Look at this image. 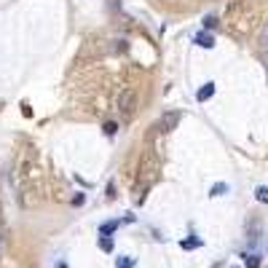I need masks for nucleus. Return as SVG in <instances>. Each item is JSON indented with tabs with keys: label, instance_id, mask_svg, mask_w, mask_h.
Segmentation results:
<instances>
[{
	"label": "nucleus",
	"instance_id": "nucleus-1",
	"mask_svg": "<svg viewBox=\"0 0 268 268\" xmlns=\"http://www.w3.org/2000/svg\"><path fill=\"white\" fill-rule=\"evenodd\" d=\"M116 107L123 113V116H132V113H134V107H137V94H134L132 89H123V91L118 94V102H116Z\"/></svg>",
	"mask_w": 268,
	"mask_h": 268
},
{
	"label": "nucleus",
	"instance_id": "nucleus-2",
	"mask_svg": "<svg viewBox=\"0 0 268 268\" xmlns=\"http://www.w3.org/2000/svg\"><path fill=\"white\" fill-rule=\"evenodd\" d=\"M177 121H180V113H166V116L161 118V123H158V129H161V132H172V129L177 126Z\"/></svg>",
	"mask_w": 268,
	"mask_h": 268
},
{
	"label": "nucleus",
	"instance_id": "nucleus-3",
	"mask_svg": "<svg viewBox=\"0 0 268 268\" xmlns=\"http://www.w3.org/2000/svg\"><path fill=\"white\" fill-rule=\"evenodd\" d=\"M215 83H204V86L198 89V94H196V99L198 102H207V99H212V94H215Z\"/></svg>",
	"mask_w": 268,
	"mask_h": 268
},
{
	"label": "nucleus",
	"instance_id": "nucleus-4",
	"mask_svg": "<svg viewBox=\"0 0 268 268\" xmlns=\"http://www.w3.org/2000/svg\"><path fill=\"white\" fill-rule=\"evenodd\" d=\"M196 43H198L201 48H212V46H215V38H212L209 32H198V35H196Z\"/></svg>",
	"mask_w": 268,
	"mask_h": 268
},
{
	"label": "nucleus",
	"instance_id": "nucleus-5",
	"mask_svg": "<svg viewBox=\"0 0 268 268\" xmlns=\"http://www.w3.org/2000/svg\"><path fill=\"white\" fill-rule=\"evenodd\" d=\"M116 228H118V220H110V223H102V228H99V231H102V236H110Z\"/></svg>",
	"mask_w": 268,
	"mask_h": 268
},
{
	"label": "nucleus",
	"instance_id": "nucleus-6",
	"mask_svg": "<svg viewBox=\"0 0 268 268\" xmlns=\"http://www.w3.org/2000/svg\"><path fill=\"white\" fill-rule=\"evenodd\" d=\"M132 266H134V257H129V255H123V257L116 260V268H132Z\"/></svg>",
	"mask_w": 268,
	"mask_h": 268
},
{
	"label": "nucleus",
	"instance_id": "nucleus-7",
	"mask_svg": "<svg viewBox=\"0 0 268 268\" xmlns=\"http://www.w3.org/2000/svg\"><path fill=\"white\" fill-rule=\"evenodd\" d=\"M99 250H102V252H113V239H107V236H99Z\"/></svg>",
	"mask_w": 268,
	"mask_h": 268
},
{
	"label": "nucleus",
	"instance_id": "nucleus-8",
	"mask_svg": "<svg viewBox=\"0 0 268 268\" xmlns=\"http://www.w3.org/2000/svg\"><path fill=\"white\" fill-rule=\"evenodd\" d=\"M255 198H257V201H263V204H268V188L260 185V188L255 191Z\"/></svg>",
	"mask_w": 268,
	"mask_h": 268
},
{
	"label": "nucleus",
	"instance_id": "nucleus-9",
	"mask_svg": "<svg viewBox=\"0 0 268 268\" xmlns=\"http://www.w3.org/2000/svg\"><path fill=\"white\" fill-rule=\"evenodd\" d=\"M223 193H228V185H225V182H217V185L212 188L209 196H223Z\"/></svg>",
	"mask_w": 268,
	"mask_h": 268
},
{
	"label": "nucleus",
	"instance_id": "nucleus-10",
	"mask_svg": "<svg viewBox=\"0 0 268 268\" xmlns=\"http://www.w3.org/2000/svg\"><path fill=\"white\" fill-rule=\"evenodd\" d=\"M102 132H105L107 137H113V134L118 132V123H113V121H110V123H105V126H102Z\"/></svg>",
	"mask_w": 268,
	"mask_h": 268
},
{
	"label": "nucleus",
	"instance_id": "nucleus-11",
	"mask_svg": "<svg viewBox=\"0 0 268 268\" xmlns=\"http://www.w3.org/2000/svg\"><path fill=\"white\" fill-rule=\"evenodd\" d=\"M193 247H201V239H185L182 241V250H193Z\"/></svg>",
	"mask_w": 268,
	"mask_h": 268
},
{
	"label": "nucleus",
	"instance_id": "nucleus-12",
	"mask_svg": "<svg viewBox=\"0 0 268 268\" xmlns=\"http://www.w3.org/2000/svg\"><path fill=\"white\" fill-rule=\"evenodd\" d=\"M244 260H247V266H250V268H257V266H260V257H257V255H247Z\"/></svg>",
	"mask_w": 268,
	"mask_h": 268
},
{
	"label": "nucleus",
	"instance_id": "nucleus-13",
	"mask_svg": "<svg viewBox=\"0 0 268 268\" xmlns=\"http://www.w3.org/2000/svg\"><path fill=\"white\" fill-rule=\"evenodd\" d=\"M215 24H217V19H215V16L204 19V27H207V30H212V27H215Z\"/></svg>",
	"mask_w": 268,
	"mask_h": 268
},
{
	"label": "nucleus",
	"instance_id": "nucleus-14",
	"mask_svg": "<svg viewBox=\"0 0 268 268\" xmlns=\"http://www.w3.org/2000/svg\"><path fill=\"white\" fill-rule=\"evenodd\" d=\"M59 268H67V266H64V263H59Z\"/></svg>",
	"mask_w": 268,
	"mask_h": 268
},
{
	"label": "nucleus",
	"instance_id": "nucleus-15",
	"mask_svg": "<svg viewBox=\"0 0 268 268\" xmlns=\"http://www.w3.org/2000/svg\"><path fill=\"white\" fill-rule=\"evenodd\" d=\"M233 268H236V266H233Z\"/></svg>",
	"mask_w": 268,
	"mask_h": 268
}]
</instances>
